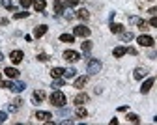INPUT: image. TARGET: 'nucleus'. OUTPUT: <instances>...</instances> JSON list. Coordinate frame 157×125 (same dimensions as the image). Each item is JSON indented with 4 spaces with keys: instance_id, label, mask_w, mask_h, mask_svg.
<instances>
[{
    "instance_id": "obj_1",
    "label": "nucleus",
    "mask_w": 157,
    "mask_h": 125,
    "mask_svg": "<svg viewBox=\"0 0 157 125\" xmlns=\"http://www.w3.org/2000/svg\"><path fill=\"white\" fill-rule=\"evenodd\" d=\"M0 86H2V88H10V90H11V92H15V93L23 92V90L26 88V84H25V82H21V80H11V82H0Z\"/></svg>"
},
{
    "instance_id": "obj_2",
    "label": "nucleus",
    "mask_w": 157,
    "mask_h": 125,
    "mask_svg": "<svg viewBox=\"0 0 157 125\" xmlns=\"http://www.w3.org/2000/svg\"><path fill=\"white\" fill-rule=\"evenodd\" d=\"M101 67H103V64L97 58H92V60H88V64H86V71L90 73V75H95V73H99L101 71Z\"/></svg>"
},
{
    "instance_id": "obj_3",
    "label": "nucleus",
    "mask_w": 157,
    "mask_h": 125,
    "mask_svg": "<svg viewBox=\"0 0 157 125\" xmlns=\"http://www.w3.org/2000/svg\"><path fill=\"white\" fill-rule=\"evenodd\" d=\"M51 105H54V107H64L66 105V95L62 93V92H52V95H51Z\"/></svg>"
},
{
    "instance_id": "obj_4",
    "label": "nucleus",
    "mask_w": 157,
    "mask_h": 125,
    "mask_svg": "<svg viewBox=\"0 0 157 125\" xmlns=\"http://www.w3.org/2000/svg\"><path fill=\"white\" fill-rule=\"evenodd\" d=\"M73 34L78 36V37H88V36H90V28H86L84 25H78V26H75Z\"/></svg>"
},
{
    "instance_id": "obj_5",
    "label": "nucleus",
    "mask_w": 157,
    "mask_h": 125,
    "mask_svg": "<svg viewBox=\"0 0 157 125\" xmlns=\"http://www.w3.org/2000/svg\"><path fill=\"white\" fill-rule=\"evenodd\" d=\"M136 41H139V45L140 47H151L153 45V37L151 36H139V39H136Z\"/></svg>"
},
{
    "instance_id": "obj_6",
    "label": "nucleus",
    "mask_w": 157,
    "mask_h": 125,
    "mask_svg": "<svg viewBox=\"0 0 157 125\" xmlns=\"http://www.w3.org/2000/svg\"><path fill=\"white\" fill-rule=\"evenodd\" d=\"M78 58H81V54L77 51H66L64 52V60H67V62H77Z\"/></svg>"
},
{
    "instance_id": "obj_7",
    "label": "nucleus",
    "mask_w": 157,
    "mask_h": 125,
    "mask_svg": "<svg viewBox=\"0 0 157 125\" xmlns=\"http://www.w3.org/2000/svg\"><path fill=\"white\" fill-rule=\"evenodd\" d=\"M10 60L13 62V64H19V62L23 60V51H11L10 52Z\"/></svg>"
},
{
    "instance_id": "obj_8",
    "label": "nucleus",
    "mask_w": 157,
    "mask_h": 125,
    "mask_svg": "<svg viewBox=\"0 0 157 125\" xmlns=\"http://www.w3.org/2000/svg\"><path fill=\"white\" fill-rule=\"evenodd\" d=\"M36 118H37L39 121H49V118H52V116H51V112H45V110H37V112H36Z\"/></svg>"
},
{
    "instance_id": "obj_9",
    "label": "nucleus",
    "mask_w": 157,
    "mask_h": 125,
    "mask_svg": "<svg viewBox=\"0 0 157 125\" xmlns=\"http://www.w3.org/2000/svg\"><path fill=\"white\" fill-rule=\"evenodd\" d=\"M153 82H155L153 78H148V80L144 82V84L140 86V92H142V93H148V92L151 90V86H153Z\"/></svg>"
},
{
    "instance_id": "obj_10",
    "label": "nucleus",
    "mask_w": 157,
    "mask_h": 125,
    "mask_svg": "<svg viewBox=\"0 0 157 125\" xmlns=\"http://www.w3.org/2000/svg\"><path fill=\"white\" fill-rule=\"evenodd\" d=\"M45 99V92L43 90H36L34 92V103H41Z\"/></svg>"
},
{
    "instance_id": "obj_11",
    "label": "nucleus",
    "mask_w": 157,
    "mask_h": 125,
    "mask_svg": "<svg viewBox=\"0 0 157 125\" xmlns=\"http://www.w3.org/2000/svg\"><path fill=\"white\" fill-rule=\"evenodd\" d=\"M34 8H36V11H43L47 8V2L45 0H34Z\"/></svg>"
},
{
    "instance_id": "obj_12",
    "label": "nucleus",
    "mask_w": 157,
    "mask_h": 125,
    "mask_svg": "<svg viewBox=\"0 0 157 125\" xmlns=\"http://www.w3.org/2000/svg\"><path fill=\"white\" fill-rule=\"evenodd\" d=\"M64 71L66 69H62V67H52L51 75H52V78H60V77H64Z\"/></svg>"
},
{
    "instance_id": "obj_13",
    "label": "nucleus",
    "mask_w": 157,
    "mask_h": 125,
    "mask_svg": "<svg viewBox=\"0 0 157 125\" xmlns=\"http://www.w3.org/2000/svg\"><path fill=\"white\" fill-rule=\"evenodd\" d=\"M4 73H6V77H10V78H17V77H19V71H17L15 67H6Z\"/></svg>"
},
{
    "instance_id": "obj_14",
    "label": "nucleus",
    "mask_w": 157,
    "mask_h": 125,
    "mask_svg": "<svg viewBox=\"0 0 157 125\" xmlns=\"http://www.w3.org/2000/svg\"><path fill=\"white\" fill-rule=\"evenodd\" d=\"M88 101V95L86 93H78L77 97H75V105L78 107V105H84V103Z\"/></svg>"
},
{
    "instance_id": "obj_15",
    "label": "nucleus",
    "mask_w": 157,
    "mask_h": 125,
    "mask_svg": "<svg viewBox=\"0 0 157 125\" xmlns=\"http://www.w3.org/2000/svg\"><path fill=\"white\" fill-rule=\"evenodd\" d=\"M45 32H47V26H45V25H41V26H36V30H34V36H36V37H41V36H45Z\"/></svg>"
},
{
    "instance_id": "obj_16",
    "label": "nucleus",
    "mask_w": 157,
    "mask_h": 125,
    "mask_svg": "<svg viewBox=\"0 0 157 125\" xmlns=\"http://www.w3.org/2000/svg\"><path fill=\"white\" fill-rule=\"evenodd\" d=\"M125 52H127V49H125V47H116V49L112 51V54H114V58H122V56H124Z\"/></svg>"
},
{
    "instance_id": "obj_17",
    "label": "nucleus",
    "mask_w": 157,
    "mask_h": 125,
    "mask_svg": "<svg viewBox=\"0 0 157 125\" xmlns=\"http://www.w3.org/2000/svg\"><path fill=\"white\" fill-rule=\"evenodd\" d=\"M146 75H148V71H146L144 67H136V69H135V78L140 80V78H144Z\"/></svg>"
},
{
    "instance_id": "obj_18",
    "label": "nucleus",
    "mask_w": 157,
    "mask_h": 125,
    "mask_svg": "<svg viewBox=\"0 0 157 125\" xmlns=\"http://www.w3.org/2000/svg\"><path fill=\"white\" fill-rule=\"evenodd\" d=\"M60 41H64V43H73V41H75V34H62Z\"/></svg>"
},
{
    "instance_id": "obj_19",
    "label": "nucleus",
    "mask_w": 157,
    "mask_h": 125,
    "mask_svg": "<svg viewBox=\"0 0 157 125\" xmlns=\"http://www.w3.org/2000/svg\"><path fill=\"white\" fill-rule=\"evenodd\" d=\"M75 116H77V118H86V116H88V110L82 108V105H78V108L75 110Z\"/></svg>"
},
{
    "instance_id": "obj_20",
    "label": "nucleus",
    "mask_w": 157,
    "mask_h": 125,
    "mask_svg": "<svg viewBox=\"0 0 157 125\" xmlns=\"http://www.w3.org/2000/svg\"><path fill=\"white\" fill-rule=\"evenodd\" d=\"M86 82H88V77H78V78L75 80V88H82Z\"/></svg>"
},
{
    "instance_id": "obj_21",
    "label": "nucleus",
    "mask_w": 157,
    "mask_h": 125,
    "mask_svg": "<svg viewBox=\"0 0 157 125\" xmlns=\"http://www.w3.org/2000/svg\"><path fill=\"white\" fill-rule=\"evenodd\" d=\"M110 32H112V34H122V32H124V26L112 23V25H110Z\"/></svg>"
},
{
    "instance_id": "obj_22",
    "label": "nucleus",
    "mask_w": 157,
    "mask_h": 125,
    "mask_svg": "<svg viewBox=\"0 0 157 125\" xmlns=\"http://www.w3.org/2000/svg\"><path fill=\"white\" fill-rule=\"evenodd\" d=\"M54 11L60 15V13H64V2H60V0H56L54 2Z\"/></svg>"
},
{
    "instance_id": "obj_23",
    "label": "nucleus",
    "mask_w": 157,
    "mask_h": 125,
    "mask_svg": "<svg viewBox=\"0 0 157 125\" xmlns=\"http://www.w3.org/2000/svg\"><path fill=\"white\" fill-rule=\"evenodd\" d=\"M77 17L82 19V21H86V19L90 17V13H88V9H78V11H77Z\"/></svg>"
},
{
    "instance_id": "obj_24",
    "label": "nucleus",
    "mask_w": 157,
    "mask_h": 125,
    "mask_svg": "<svg viewBox=\"0 0 157 125\" xmlns=\"http://www.w3.org/2000/svg\"><path fill=\"white\" fill-rule=\"evenodd\" d=\"M75 75H77V71H75L73 67H69V69H66V71H64V77H66V78H73Z\"/></svg>"
},
{
    "instance_id": "obj_25",
    "label": "nucleus",
    "mask_w": 157,
    "mask_h": 125,
    "mask_svg": "<svg viewBox=\"0 0 157 125\" xmlns=\"http://www.w3.org/2000/svg\"><path fill=\"white\" fill-rule=\"evenodd\" d=\"M127 121H131V123H140V119H139V116H136V114H127Z\"/></svg>"
},
{
    "instance_id": "obj_26",
    "label": "nucleus",
    "mask_w": 157,
    "mask_h": 125,
    "mask_svg": "<svg viewBox=\"0 0 157 125\" xmlns=\"http://www.w3.org/2000/svg\"><path fill=\"white\" fill-rule=\"evenodd\" d=\"M82 51H84V52H90V51H92V41H88V39L84 41V43H82Z\"/></svg>"
},
{
    "instance_id": "obj_27",
    "label": "nucleus",
    "mask_w": 157,
    "mask_h": 125,
    "mask_svg": "<svg viewBox=\"0 0 157 125\" xmlns=\"http://www.w3.org/2000/svg\"><path fill=\"white\" fill-rule=\"evenodd\" d=\"M21 103H23V101H21V99H15V101H13V105H11V107H10V110H11V112H13V110H17V108H19V107H21Z\"/></svg>"
},
{
    "instance_id": "obj_28",
    "label": "nucleus",
    "mask_w": 157,
    "mask_h": 125,
    "mask_svg": "<svg viewBox=\"0 0 157 125\" xmlns=\"http://www.w3.org/2000/svg\"><path fill=\"white\" fill-rule=\"evenodd\" d=\"M122 39H124V41H129V39H133V34H131V32H124V34H122Z\"/></svg>"
},
{
    "instance_id": "obj_29",
    "label": "nucleus",
    "mask_w": 157,
    "mask_h": 125,
    "mask_svg": "<svg viewBox=\"0 0 157 125\" xmlns=\"http://www.w3.org/2000/svg\"><path fill=\"white\" fill-rule=\"evenodd\" d=\"M62 84H64V80H62V78H56V80L52 82V88H60Z\"/></svg>"
},
{
    "instance_id": "obj_30",
    "label": "nucleus",
    "mask_w": 157,
    "mask_h": 125,
    "mask_svg": "<svg viewBox=\"0 0 157 125\" xmlns=\"http://www.w3.org/2000/svg\"><path fill=\"white\" fill-rule=\"evenodd\" d=\"M136 25H139L140 30H146L148 28V23H146V21H140V19H139V23H136Z\"/></svg>"
},
{
    "instance_id": "obj_31",
    "label": "nucleus",
    "mask_w": 157,
    "mask_h": 125,
    "mask_svg": "<svg viewBox=\"0 0 157 125\" xmlns=\"http://www.w3.org/2000/svg\"><path fill=\"white\" fill-rule=\"evenodd\" d=\"M30 4H34V0H21V6H23L25 9H26V8H28Z\"/></svg>"
},
{
    "instance_id": "obj_32",
    "label": "nucleus",
    "mask_w": 157,
    "mask_h": 125,
    "mask_svg": "<svg viewBox=\"0 0 157 125\" xmlns=\"http://www.w3.org/2000/svg\"><path fill=\"white\" fill-rule=\"evenodd\" d=\"M2 6H4V8H8V9H11V8H13L11 0H2Z\"/></svg>"
},
{
    "instance_id": "obj_33",
    "label": "nucleus",
    "mask_w": 157,
    "mask_h": 125,
    "mask_svg": "<svg viewBox=\"0 0 157 125\" xmlns=\"http://www.w3.org/2000/svg\"><path fill=\"white\" fill-rule=\"evenodd\" d=\"M81 0H64V4H67V6H77Z\"/></svg>"
},
{
    "instance_id": "obj_34",
    "label": "nucleus",
    "mask_w": 157,
    "mask_h": 125,
    "mask_svg": "<svg viewBox=\"0 0 157 125\" xmlns=\"http://www.w3.org/2000/svg\"><path fill=\"white\" fill-rule=\"evenodd\" d=\"M25 17H28V13H26V11H21V13H15V19H25Z\"/></svg>"
},
{
    "instance_id": "obj_35",
    "label": "nucleus",
    "mask_w": 157,
    "mask_h": 125,
    "mask_svg": "<svg viewBox=\"0 0 157 125\" xmlns=\"http://www.w3.org/2000/svg\"><path fill=\"white\" fill-rule=\"evenodd\" d=\"M37 60H39V62H47V60H49V56H47V54H39V56H37Z\"/></svg>"
},
{
    "instance_id": "obj_36",
    "label": "nucleus",
    "mask_w": 157,
    "mask_h": 125,
    "mask_svg": "<svg viewBox=\"0 0 157 125\" xmlns=\"http://www.w3.org/2000/svg\"><path fill=\"white\" fill-rule=\"evenodd\" d=\"M150 25H151V26H157V15L150 19Z\"/></svg>"
},
{
    "instance_id": "obj_37",
    "label": "nucleus",
    "mask_w": 157,
    "mask_h": 125,
    "mask_svg": "<svg viewBox=\"0 0 157 125\" xmlns=\"http://www.w3.org/2000/svg\"><path fill=\"white\" fill-rule=\"evenodd\" d=\"M8 119V114L6 112H0V121H6Z\"/></svg>"
},
{
    "instance_id": "obj_38",
    "label": "nucleus",
    "mask_w": 157,
    "mask_h": 125,
    "mask_svg": "<svg viewBox=\"0 0 157 125\" xmlns=\"http://www.w3.org/2000/svg\"><path fill=\"white\" fill-rule=\"evenodd\" d=\"M0 75H2V73H0Z\"/></svg>"
}]
</instances>
